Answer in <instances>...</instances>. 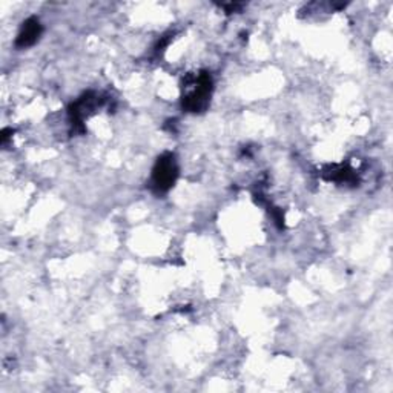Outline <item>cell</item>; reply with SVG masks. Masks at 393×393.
Segmentation results:
<instances>
[{
  "instance_id": "obj_2",
  "label": "cell",
  "mask_w": 393,
  "mask_h": 393,
  "mask_svg": "<svg viewBox=\"0 0 393 393\" xmlns=\"http://www.w3.org/2000/svg\"><path fill=\"white\" fill-rule=\"evenodd\" d=\"M175 177H177V167H175L174 158L171 156L161 157L156 170H154V181H156L157 188L161 189V191L171 188V185L175 181Z\"/></svg>"
},
{
  "instance_id": "obj_1",
  "label": "cell",
  "mask_w": 393,
  "mask_h": 393,
  "mask_svg": "<svg viewBox=\"0 0 393 393\" xmlns=\"http://www.w3.org/2000/svg\"><path fill=\"white\" fill-rule=\"evenodd\" d=\"M210 95V77L203 74L195 83V88L186 98V108L189 111H200L208 104V98Z\"/></svg>"
},
{
  "instance_id": "obj_3",
  "label": "cell",
  "mask_w": 393,
  "mask_h": 393,
  "mask_svg": "<svg viewBox=\"0 0 393 393\" xmlns=\"http://www.w3.org/2000/svg\"><path fill=\"white\" fill-rule=\"evenodd\" d=\"M40 31H42V28H40V24L37 22V20H36V19H30V20H28V22L25 24L22 33L19 34L17 45H19L20 48H25V46L33 45L34 42H36V40L39 39Z\"/></svg>"
}]
</instances>
